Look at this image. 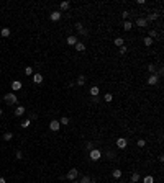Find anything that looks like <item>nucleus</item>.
<instances>
[{
    "instance_id": "nucleus-28",
    "label": "nucleus",
    "mask_w": 164,
    "mask_h": 183,
    "mask_svg": "<svg viewBox=\"0 0 164 183\" xmlns=\"http://www.w3.org/2000/svg\"><path fill=\"white\" fill-rule=\"evenodd\" d=\"M3 139H5V141H12V139H13V134H12V133H5V134H3Z\"/></svg>"
},
{
    "instance_id": "nucleus-37",
    "label": "nucleus",
    "mask_w": 164,
    "mask_h": 183,
    "mask_svg": "<svg viewBox=\"0 0 164 183\" xmlns=\"http://www.w3.org/2000/svg\"><path fill=\"white\" fill-rule=\"evenodd\" d=\"M85 149H87V150H89V152H90V150L94 149V144H92V142H87V145H85Z\"/></svg>"
},
{
    "instance_id": "nucleus-12",
    "label": "nucleus",
    "mask_w": 164,
    "mask_h": 183,
    "mask_svg": "<svg viewBox=\"0 0 164 183\" xmlns=\"http://www.w3.org/2000/svg\"><path fill=\"white\" fill-rule=\"evenodd\" d=\"M33 82L36 83V85H39V83L43 82V75H41V74H38V72H36V74L33 75Z\"/></svg>"
},
{
    "instance_id": "nucleus-18",
    "label": "nucleus",
    "mask_w": 164,
    "mask_h": 183,
    "mask_svg": "<svg viewBox=\"0 0 164 183\" xmlns=\"http://www.w3.org/2000/svg\"><path fill=\"white\" fill-rule=\"evenodd\" d=\"M66 41H67V44H71V46H74L76 43H77V38H76V36H69V38L66 39Z\"/></svg>"
},
{
    "instance_id": "nucleus-15",
    "label": "nucleus",
    "mask_w": 164,
    "mask_h": 183,
    "mask_svg": "<svg viewBox=\"0 0 164 183\" xmlns=\"http://www.w3.org/2000/svg\"><path fill=\"white\" fill-rule=\"evenodd\" d=\"M131 28H133V23L130 21V20H126V21L123 23V30H125V31H130Z\"/></svg>"
},
{
    "instance_id": "nucleus-22",
    "label": "nucleus",
    "mask_w": 164,
    "mask_h": 183,
    "mask_svg": "<svg viewBox=\"0 0 164 183\" xmlns=\"http://www.w3.org/2000/svg\"><path fill=\"white\" fill-rule=\"evenodd\" d=\"M158 36H159V34H158V31H156V30H149V38H151V39L158 38Z\"/></svg>"
},
{
    "instance_id": "nucleus-24",
    "label": "nucleus",
    "mask_w": 164,
    "mask_h": 183,
    "mask_svg": "<svg viewBox=\"0 0 164 183\" xmlns=\"http://www.w3.org/2000/svg\"><path fill=\"white\" fill-rule=\"evenodd\" d=\"M84 83H85V77L84 75H79L77 77V85H84Z\"/></svg>"
},
{
    "instance_id": "nucleus-34",
    "label": "nucleus",
    "mask_w": 164,
    "mask_h": 183,
    "mask_svg": "<svg viewBox=\"0 0 164 183\" xmlns=\"http://www.w3.org/2000/svg\"><path fill=\"white\" fill-rule=\"evenodd\" d=\"M136 144H138V147H145V145H146V141H145V139H140Z\"/></svg>"
},
{
    "instance_id": "nucleus-36",
    "label": "nucleus",
    "mask_w": 164,
    "mask_h": 183,
    "mask_svg": "<svg viewBox=\"0 0 164 183\" xmlns=\"http://www.w3.org/2000/svg\"><path fill=\"white\" fill-rule=\"evenodd\" d=\"M15 157H17L18 160H22V159H23V154H22V150H17V154H15Z\"/></svg>"
},
{
    "instance_id": "nucleus-20",
    "label": "nucleus",
    "mask_w": 164,
    "mask_h": 183,
    "mask_svg": "<svg viewBox=\"0 0 164 183\" xmlns=\"http://www.w3.org/2000/svg\"><path fill=\"white\" fill-rule=\"evenodd\" d=\"M0 33H2L3 38H8V36H10V28H3L2 31H0Z\"/></svg>"
},
{
    "instance_id": "nucleus-32",
    "label": "nucleus",
    "mask_w": 164,
    "mask_h": 183,
    "mask_svg": "<svg viewBox=\"0 0 164 183\" xmlns=\"http://www.w3.org/2000/svg\"><path fill=\"white\" fill-rule=\"evenodd\" d=\"M115 46H120V48H121V46H123V38H117L115 39Z\"/></svg>"
},
{
    "instance_id": "nucleus-10",
    "label": "nucleus",
    "mask_w": 164,
    "mask_h": 183,
    "mask_svg": "<svg viewBox=\"0 0 164 183\" xmlns=\"http://www.w3.org/2000/svg\"><path fill=\"white\" fill-rule=\"evenodd\" d=\"M20 88H22V82H20V80H13L12 82V90L13 92H18Z\"/></svg>"
},
{
    "instance_id": "nucleus-5",
    "label": "nucleus",
    "mask_w": 164,
    "mask_h": 183,
    "mask_svg": "<svg viewBox=\"0 0 164 183\" xmlns=\"http://www.w3.org/2000/svg\"><path fill=\"white\" fill-rule=\"evenodd\" d=\"M49 18L53 20V21H59V20H61V12H58V10L51 12V13H49Z\"/></svg>"
},
{
    "instance_id": "nucleus-25",
    "label": "nucleus",
    "mask_w": 164,
    "mask_h": 183,
    "mask_svg": "<svg viewBox=\"0 0 164 183\" xmlns=\"http://www.w3.org/2000/svg\"><path fill=\"white\" fill-rule=\"evenodd\" d=\"M104 98H105V101H107V103H110L112 100H113V95H112V93H105V97H104Z\"/></svg>"
},
{
    "instance_id": "nucleus-26",
    "label": "nucleus",
    "mask_w": 164,
    "mask_h": 183,
    "mask_svg": "<svg viewBox=\"0 0 164 183\" xmlns=\"http://www.w3.org/2000/svg\"><path fill=\"white\" fill-rule=\"evenodd\" d=\"M30 123H31V119H30V118L23 119V123H22V128H28V126H30Z\"/></svg>"
},
{
    "instance_id": "nucleus-13",
    "label": "nucleus",
    "mask_w": 164,
    "mask_h": 183,
    "mask_svg": "<svg viewBox=\"0 0 164 183\" xmlns=\"http://www.w3.org/2000/svg\"><path fill=\"white\" fill-rule=\"evenodd\" d=\"M89 93H90L92 97H97V95H99V93H100V90H99V87H97V85H94V87H90Z\"/></svg>"
},
{
    "instance_id": "nucleus-42",
    "label": "nucleus",
    "mask_w": 164,
    "mask_h": 183,
    "mask_svg": "<svg viewBox=\"0 0 164 183\" xmlns=\"http://www.w3.org/2000/svg\"><path fill=\"white\" fill-rule=\"evenodd\" d=\"M2 113H3V111H2V108H0V116H2Z\"/></svg>"
},
{
    "instance_id": "nucleus-8",
    "label": "nucleus",
    "mask_w": 164,
    "mask_h": 183,
    "mask_svg": "<svg viewBox=\"0 0 164 183\" xmlns=\"http://www.w3.org/2000/svg\"><path fill=\"white\" fill-rule=\"evenodd\" d=\"M76 28L79 30V33H80L82 36H87V34H89V31H87L84 26H82V23H76Z\"/></svg>"
},
{
    "instance_id": "nucleus-1",
    "label": "nucleus",
    "mask_w": 164,
    "mask_h": 183,
    "mask_svg": "<svg viewBox=\"0 0 164 183\" xmlns=\"http://www.w3.org/2000/svg\"><path fill=\"white\" fill-rule=\"evenodd\" d=\"M89 157H90L92 162L100 160V159H102V150H99V149H92L90 152H89Z\"/></svg>"
},
{
    "instance_id": "nucleus-29",
    "label": "nucleus",
    "mask_w": 164,
    "mask_h": 183,
    "mask_svg": "<svg viewBox=\"0 0 164 183\" xmlns=\"http://www.w3.org/2000/svg\"><path fill=\"white\" fill-rule=\"evenodd\" d=\"M112 175H113V178H120V177H121V170L117 169V170H113V173H112Z\"/></svg>"
},
{
    "instance_id": "nucleus-16",
    "label": "nucleus",
    "mask_w": 164,
    "mask_h": 183,
    "mask_svg": "<svg viewBox=\"0 0 164 183\" xmlns=\"http://www.w3.org/2000/svg\"><path fill=\"white\" fill-rule=\"evenodd\" d=\"M143 183H154V177H153V175H146L145 178H143Z\"/></svg>"
},
{
    "instance_id": "nucleus-31",
    "label": "nucleus",
    "mask_w": 164,
    "mask_h": 183,
    "mask_svg": "<svg viewBox=\"0 0 164 183\" xmlns=\"http://www.w3.org/2000/svg\"><path fill=\"white\" fill-rule=\"evenodd\" d=\"M25 74H26V75H33V67H26V69H25Z\"/></svg>"
},
{
    "instance_id": "nucleus-17",
    "label": "nucleus",
    "mask_w": 164,
    "mask_h": 183,
    "mask_svg": "<svg viewBox=\"0 0 164 183\" xmlns=\"http://www.w3.org/2000/svg\"><path fill=\"white\" fill-rule=\"evenodd\" d=\"M158 17H159L158 13H149L148 18H146V21H154V20H158Z\"/></svg>"
},
{
    "instance_id": "nucleus-35",
    "label": "nucleus",
    "mask_w": 164,
    "mask_h": 183,
    "mask_svg": "<svg viewBox=\"0 0 164 183\" xmlns=\"http://www.w3.org/2000/svg\"><path fill=\"white\" fill-rule=\"evenodd\" d=\"M126 52H128V48H126L125 44H123L121 48H120V54H126Z\"/></svg>"
},
{
    "instance_id": "nucleus-11",
    "label": "nucleus",
    "mask_w": 164,
    "mask_h": 183,
    "mask_svg": "<svg viewBox=\"0 0 164 183\" xmlns=\"http://www.w3.org/2000/svg\"><path fill=\"white\" fill-rule=\"evenodd\" d=\"M146 25H148V21H146V18H141V17H140V18L136 20V26H140V28H145Z\"/></svg>"
},
{
    "instance_id": "nucleus-30",
    "label": "nucleus",
    "mask_w": 164,
    "mask_h": 183,
    "mask_svg": "<svg viewBox=\"0 0 164 183\" xmlns=\"http://www.w3.org/2000/svg\"><path fill=\"white\" fill-rule=\"evenodd\" d=\"M79 183H90V178H89L87 175H84V177L80 178V181H79Z\"/></svg>"
},
{
    "instance_id": "nucleus-14",
    "label": "nucleus",
    "mask_w": 164,
    "mask_h": 183,
    "mask_svg": "<svg viewBox=\"0 0 164 183\" xmlns=\"http://www.w3.org/2000/svg\"><path fill=\"white\" fill-rule=\"evenodd\" d=\"M74 46H76V51H79V52H84L85 51V44L84 43H79V41H77Z\"/></svg>"
},
{
    "instance_id": "nucleus-6",
    "label": "nucleus",
    "mask_w": 164,
    "mask_h": 183,
    "mask_svg": "<svg viewBox=\"0 0 164 183\" xmlns=\"http://www.w3.org/2000/svg\"><path fill=\"white\" fill-rule=\"evenodd\" d=\"M59 128H61V124H59L58 119H53V121L49 123V129L51 131H59Z\"/></svg>"
},
{
    "instance_id": "nucleus-27",
    "label": "nucleus",
    "mask_w": 164,
    "mask_h": 183,
    "mask_svg": "<svg viewBox=\"0 0 164 183\" xmlns=\"http://www.w3.org/2000/svg\"><path fill=\"white\" fill-rule=\"evenodd\" d=\"M59 124H63V126L69 124V118H66V116H64V118H61V119H59Z\"/></svg>"
},
{
    "instance_id": "nucleus-38",
    "label": "nucleus",
    "mask_w": 164,
    "mask_h": 183,
    "mask_svg": "<svg viewBox=\"0 0 164 183\" xmlns=\"http://www.w3.org/2000/svg\"><path fill=\"white\" fill-rule=\"evenodd\" d=\"M128 17H130V13H128V12H123V18H125V21L128 20Z\"/></svg>"
},
{
    "instance_id": "nucleus-41",
    "label": "nucleus",
    "mask_w": 164,
    "mask_h": 183,
    "mask_svg": "<svg viewBox=\"0 0 164 183\" xmlns=\"http://www.w3.org/2000/svg\"><path fill=\"white\" fill-rule=\"evenodd\" d=\"M72 183H79V181H77V180H72Z\"/></svg>"
},
{
    "instance_id": "nucleus-4",
    "label": "nucleus",
    "mask_w": 164,
    "mask_h": 183,
    "mask_svg": "<svg viewBox=\"0 0 164 183\" xmlns=\"http://www.w3.org/2000/svg\"><path fill=\"white\" fill-rule=\"evenodd\" d=\"M128 145V141L125 139V137H120V139H117V147L118 149H125Z\"/></svg>"
},
{
    "instance_id": "nucleus-40",
    "label": "nucleus",
    "mask_w": 164,
    "mask_h": 183,
    "mask_svg": "<svg viewBox=\"0 0 164 183\" xmlns=\"http://www.w3.org/2000/svg\"><path fill=\"white\" fill-rule=\"evenodd\" d=\"M0 183H7V181H5V178H2V177H0Z\"/></svg>"
},
{
    "instance_id": "nucleus-39",
    "label": "nucleus",
    "mask_w": 164,
    "mask_h": 183,
    "mask_svg": "<svg viewBox=\"0 0 164 183\" xmlns=\"http://www.w3.org/2000/svg\"><path fill=\"white\" fill-rule=\"evenodd\" d=\"M136 3H138V5H145L146 2H145V0H136Z\"/></svg>"
},
{
    "instance_id": "nucleus-23",
    "label": "nucleus",
    "mask_w": 164,
    "mask_h": 183,
    "mask_svg": "<svg viewBox=\"0 0 164 183\" xmlns=\"http://www.w3.org/2000/svg\"><path fill=\"white\" fill-rule=\"evenodd\" d=\"M143 41H145V46H151V44H153V41H154V39H151L149 36H146V38L143 39Z\"/></svg>"
},
{
    "instance_id": "nucleus-2",
    "label": "nucleus",
    "mask_w": 164,
    "mask_h": 183,
    "mask_svg": "<svg viewBox=\"0 0 164 183\" xmlns=\"http://www.w3.org/2000/svg\"><path fill=\"white\" fill-rule=\"evenodd\" d=\"M3 100L7 101L8 105H17V103H18V98H17V95H15V93H12V92H10V93H7V95L3 97Z\"/></svg>"
},
{
    "instance_id": "nucleus-7",
    "label": "nucleus",
    "mask_w": 164,
    "mask_h": 183,
    "mask_svg": "<svg viewBox=\"0 0 164 183\" xmlns=\"http://www.w3.org/2000/svg\"><path fill=\"white\" fill-rule=\"evenodd\" d=\"M158 80H159V77H158L156 74H151V75H149V78H148V83H149V85H156Z\"/></svg>"
},
{
    "instance_id": "nucleus-19",
    "label": "nucleus",
    "mask_w": 164,
    "mask_h": 183,
    "mask_svg": "<svg viewBox=\"0 0 164 183\" xmlns=\"http://www.w3.org/2000/svg\"><path fill=\"white\" fill-rule=\"evenodd\" d=\"M136 181H140V173H138V172H135V173L131 175V183H136Z\"/></svg>"
},
{
    "instance_id": "nucleus-21",
    "label": "nucleus",
    "mask_w": 164,
    "mask_h": 183,
    "mask_svg": "<svg viewBox=\"0 0 164 183\" xmlns=\"http://www.w3.org/2000/svg\"><path fill=\"white\" fill-rule=\"evenodd\" d=\"M59 7H61V10H67V8L71 7V3H69V2H61Z\"/></svg>"
},
{
    "instance_id": "nucleus-3",
    "label": "nucleus",
    "mask_w": 164,
    "mask_h": 183,
    "mask_svg": "<svg viewBox=\"0 0 164 183\" xmlns=\"http://www.w3.org/2000/svg\"><path fill=\"white\" fill-rule=\"evenodd\" d=\"M77 177H79V170L77 169H71L67 172V175H66V178H67V180H76Z\"/></svg>"
},
{
    "instance_id": "nucleus-33",
    "label": "nucleus",
    "mask_w": 164,
    "mask_h": 183,
    "mask_svg": "<svg viewBox=\"0 0 164 183\" xmlns=\"http://www.w3.org/2000/svg\"><path fill=\"white\" fill-rule=\"evenodd\" d=\"M148 70H149L151 74H154V72H156V65L154 64H149V65H148Z\"/></svg>"
},
{
    "instance_id": "nucleus-9",
    "label": "nucleus",
    "mask_w": 164,
    "mask_h": 183,
    "mask_svg": "<svg viewBox=\"0 0 164 183\" xmlns=\"http://www.w3.org/2000/svg\"><path fill=\"white\" fill-rule=\"evenodd\" d=\"M23 114H25V106L18 105V106L15 108V116H23Z\"/></svg>"
}]
</instances>
